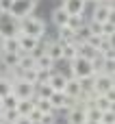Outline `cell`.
<instances>
[{"mask_svg":"<svg viewBox=\"0 0 115 124\" xmlns=\"http://www.w3.org/2000/svg\"><path fill=\"white\" fill-rule=\"evenodd\" d=\"M17 26H20L22 35H28V37H35V39H41L46 35V22L37 15H28V17L20 20Z\"/></svg>","mask_w":115,"mask_h":124,"instance_id":"obj_1","label":"cell"},{"mask_svg":"<svg viewBox=\"0 0 115 124\" xmlns=\"http://www.w3.org/2000/svg\"><path fill=\"white\" fill-rule=\"evenodd\" d=\"M35 7H37V2H33V0H13L11 9H9V17H13L15 22H20V20L33 15Z\"/></svg>","mask_w":115,"mask_h":124,"instance_id":"obj_2","label":"cell"},{"mask_svg":"<svg viewBox=\"0 0 115 124\" xmlns=\"http://www.w3.org/2000/svg\"><path fill=\"white\" fill-rule=\"evenodd\" d=\"M70 74L72 78L80 81V78H89L91 76V61L83 59V57H76L74 61H70Z\"/></svg>","mask_w":115,"mask_h":124,"instance_id":"obj_3","label":"cell"},{"mask_svg":"<svg viewBox=\"0 0 115 124\" xmlns=\"http://www.w3.org/2000/svg\"><path fill=\"white\" fill-rule=\"evenodd\" d=\"M11 94L17 100H33L35 98V85L26 83V81H17L11 85Z\"/></svg>","mask_w":115,"mask_h":124,"instance_id":"obj_4","label":"cell"},{"mask_svg":"<svg viewBox=\"0 0 115 124\" xmlns=\"http://www.w3.org/2000/svg\"><path fill=\"white\" fill-rule=\"evenodd\" d=\"M111 89H115L113 76H107V74L93 76V89H91V94H96V96H104V94H109Z\"/></svg>","mask_w":115,"mask_h":124,"instance_id":"obj_5","label":"cell"},{"mask_svg":"<svg viewBox=\"0 0 115 124\" xmlns=\"http://www.w3.org/2000/svg\"><path fill=\"white\" fill-rule=\"evenodd\" d=\"M85 7H87L85 0H63L61 4V9L67 15H85Z\"/></svg>","mask_w":115,"mask_h":124,"instance_id":"obj_6","label":"cell"},{"mask_svg":"<svg viewBox=\"0 0 115 124\" xmlns=\"http://www.w3.org/2000/svg\"><path fill=\"white\" fill-rule=\"evenodd\" d=\"M20 33V26H17V22L11 17V20H0V37L2 39H7V37H15Z\"/></svg>","mask_w":115,"mask_h":124,"instance_id":"obj_7","label":"cell"},{"mask_svg":"<svg viewBox=\"0 0 115 124\" xmlns=\"http://www.w3.org/2000/svg\"><path fill=\"white\" fill-rule=\"evenodd\" d=\"M65 83H67V76L65 74H61V72H52V76H50V81H48V85H50V89L52 92H63L65 89Z\"/></svg>","mask_w":115,"mask_h":124,"instance_id":"obj_8","label":"cell"},{"mask_svg":"<svg viewBox=\"0 0 115 124\" xmlns=\"http://www.w3.org/2000/svg\"><path fill=\"white\" fill-rule=\"evenodd\" d=\"M63 94L67 96V98H80L83 96V89H80V83L76 81V78H67V83H65V89H63Z\"/></svg>","mask_w":115,"mask_h":124,"instance_id":"obj_9","label":"cell"},{"mask_svg":"<svg viewBox=\"0 0 115 124\" xmlns=\"http://www.w3.org/2000/svg\"><path fill=\"white\" fill-rule=\"evenodd\" d=\"M20 63V52H2L0 54V65L4 68H17Z\"/></svg>","mask_w":115,"mask_h":124,"instance_id":"obj_10","label":"cell"},{"mask_svg":"<svg viewBox=\"0 0 115 124\" xmlns=\"http://www.w3.org/2000/svg\"><path fill=\"white\" fill-rule=\"evenodd\" d=\"M35 70H54V61L46 52H41L35 57Z\"/></svg>","mask_w":115,"mask_h":124,"instance_id":"obj_11","label":"cell"},{"mask_svg":"<svg viewBox=\"0 0 115 124\" xmlns=\"http://www.w3.org/2000/svg\"><path fill=\"white\" fill-rule=\"evenodd\" d=\"M63 48H61V59L63 61H74L76 57H78V50H76V44H61Z\"/></svg>","mask_w":115,"mask_h":124,"instance_id":"obj_12","label":"cell"},{"mask_svg":"<svg viewBox=\"0 0 115 124\" xmlns=\"http://www.w3.org/2000/svg\"><path fill=\"white\" fill-rule=\"evenodd\" d=\"M67 13L61 9V7H57V9H52V24L57 26V28H61V26H65V22H67Z\"/></svg>","mask_w":115,"mask_h":124,"instance_id":"obj_13","label":"cell"},{"mask_svg":"<svg viewBox=\"0 0 115 124\" xmlns=\"http://www.w3.org/2000/svg\"><path fill=\"white\" fill-rule=\"evenodd\" d=\"M57 41L59 44H74V31H70L65 26L57 28Z\"/></svg>","mask_w":115,"mask_h":124,"instance_id":"obj_14","label":"cell"},{"mask_svg":"<svg viewBox=\"0 0 115 124\" xmlns=\"http://www.w3.org/2000/svg\"><path fill=\"white\" fill-rule=\"evenodd\" d=\"M67 124H87L85 109H72V111H67Z\"/></svg>","mask_w":115,"mask_h":124,"instance_id":"obj_15","label":"cell"},{"mask_svg":"<svg viewBox=\"0 0 115 124\" xmlns=\"http://www.w3.org/2000/svg\"><path fill=\"white\" fill-rule=\"evenodd\" d=\"M48 102H50V107H52L54 111H59V109H63L65 94H63V92H52V94H50V98H48Z\"/></svg>","mask_w":115,"mask_h":124,"instance_id":"obj_16","label":"cell"},{"mask_svg":"<svg viewBox=\"0 0 115 124\" xmlns=\"http://www.w3.org/2000/svg\"><path fill=\"white\" fill-rule=\"evenodd\" d=\"M83 24H87L85 15H70V17H67V22H65V28H70V31H76V28H80Z\"/></svg>","mask_w":115,"mask_h":124,"instance_id":"obj_17","label":"cell"},{"mask_svg":"<svg viewBox=\"0 0 115 124\" xmlns=\"http://www.w3.org/2000/svg\"><path fill=\"white\" fill-rule=\"evenodd\" d=\"M2 50H4V52H20L17 35H15V37H7V39H2Z\"/></svg>","mask_w":115,"mask_h":124,"instance_id":"obj_18","label":"cell"},{"mask_svg":"<svg viewBox=\"0 0 115 124\" xmlns=\"http://www.w3.org/2000/svg\"><path fill=\"white\" fill-rule=\"evenodd\" d=\"M33 109H35V102H33V100H20L17 107H15V111H17L20 116H28Z\"/></svg>","mask_w":115,"mask_h":124,"instance_id":"obj_19","label":"cell"},{"mask_svg":"<svg viewBox=\"0 0 115 124\" xmlns=\"http://www.w3.org/2000/svg\"><path fill=\"white\" fill-rule=\"evenodd\" d=\"M17 68H20V70H30V68H35V57H33V54H20Z\"/></svg>","mask_w":115,"mask_h":124,"instance_id":"obj_20","label":"cell"},{"mask_svg":"<svg viewBox=\"0 0 115 124\" xmlns=\"http://www.w3.org/2000/svg\"><path fill=\"white\" fill-rule=\"evenodd\" d=\"M33 102H35V109L41 111V113H50V111H54V109L50 107L48 98H33Z\"/></svg>","mask_w":115,"mask_h":124,"instance_id":"obj_21","label":"cell"},{"mask_svg":"<svg viewBox=\"0 0 115 124\" xmlns=\"http://www.w3.org/2000/svg\"><path fill=\"white\" fill-rule=\"evenodd\" d=\"M17 118H20V113L15 111V109H9V111H0V120L7 124H15L17 122Z\"/></svg>","mask_w":115,"mask_h":124,"instance_id":"obj_22","label":"cell"},{"mask_svg":"<svg viewBox=\"0 0 115 124\" xmlns=\"http://www.w3.org/2000/svg\"><path fill=\"white\" fill-rule=\"evenodd\" d=\"M100 31H102V37H113L115 35V20H107L104 24H100Z\"/></svg>","mask_w":115,"mask_h":124,"instance_id":"obj_23","label":"cell"},{"mask_svg":"<svg viewBox=\"0 0 115 124\" xmlns=\"http://www.w3.org/2000/svg\"><path fill=\"white\" fill-rule=\"evenodd\" d=\"M20 81H26V83H30V85H37V70H35V68H30V70H22Z\"/></svg>","mask_w":115,"mask_h":124,"instance_id":"obj_24","label":"cell"},{"mask_svg":"<svg viewBox=\"0 0 115 124\" xmlns=\"http://www.w3.org/2000/svg\"><path fill=\"white\" fill-rule=\"evenodd\" d=\"M17 102H20V100H17V98H15L13 94L4 96V98H2V111H9V109H15V107H17Z\"/></svg>","mask_w":115,"mask_h":124,"instance_id":"obj_25","label":"cell"},{"mask_svg":"<svg viewBox=\"0 0 115 124\" xmlns=\"http://www.w3.org/2000/svg\"><path fill=\"white\" fill-rule=\"evenodd\" d=\"M52 72L54 70H37V85L39 83H48L50 76H52Z\"/></svg>","mask_w":115,"mask_h":124,"instance_id":"obj_26","label":"cell"},{"mask_svg":"<svg viewBox=\"0 0 115 124\" xmlns=\"http://www.w3.org/2000/svg\"><path fill=\"white\" fill-rule=\"evenodd\" d=\"M39 124H57V111L41 113V120H39Z\"/></svg>","mask_w":115,"mask_h":124,"instance_id":"obj_27","label":"cell"},{"mask_svg":"<svg viewBox=\"0 0 115 124\" xmlns=\"http://www.w3.org/2000/svg\"><path fill=\"white\" fill-rule=\"evenodd\" d=\"M100 124H115V111H104L100 118Z\"/></svg>","mask_w":115,"mask_h":124,"instance_id":"obj_28","label":"cell"},{"mask_svg":"<svg viewBox=\"0 0 115 124\" xmlns=\"http://www.w3.org/2000/svg\"><path fill=\"white\" fill-rule=\"evenodd\" d=\"M9 94H11V83H7V81L0 78V98L9 96Z\"/></svg>","mask_w":115,"mask_h":124,"instance_id":"obj_29","label":"cell"},{"mask_svg":"<svg viewBox=\"0 0 115 124\" xmlns=\"http://www.w3.org/2000/svg\"><path fill=\"white\" fill-rule=\"evenodd\" d=\"M28 120H30V124H39V120H41V111H37V109H33L28 116H26Z\"/></svg>","mask_w":115,"mask_h":124,"instance_id":"obj_30","label":"cell"},{"mask_svg":"<svg viewBox=\"0 0 115 124\" xmlns=\"http://www.w3.org/2000/svg\"><path fill=\"white\" fill-rule=\"evenodd\" d=\"M15 124H30V120H28L26 116H20V118H17V122H15Z\"/></svg>","mask_w":115,"mask_h":124,"instance_id":"obj_31","label":"cell"},{"mask_svg":"<svg viewBox=\"0 0 115 124\" xmlns=\"http://www.w3.org/2000/svg\"><path fill=\"white\" fill-rule=\"evenodd\" d=\"M91 2H96V4H102V2H104V0H91Z\"/></svg>","mask_w":115,"mask_h":124,"instance_id":"obj_32","label":"cell"},{"mask_svg":"<svg viewBox=\"0 0 115 124\" xmlns=\"http://www.w3.org/2000/svg\"><path fill=\"white\" fill-rule=\"evenodd\" d=\"M0 111H2V98H0Z\"/></svg>","mask_w":115,"mask_h":124,"instance_id":"obj_33","label":"cell"},{"mask_svg":"<svg viewBox=\"0 0 115 124\" xmlns=\"http://www.w3.org/2000/svg\"><path fill=\"white\" fill-rule=\"evenodd\" d=\"M85 2H91V0H85Z\"/></svg>","mask_w":115,"mask_h":124,"instance_id":"obj_34","label":"cell"}]
</instances>
